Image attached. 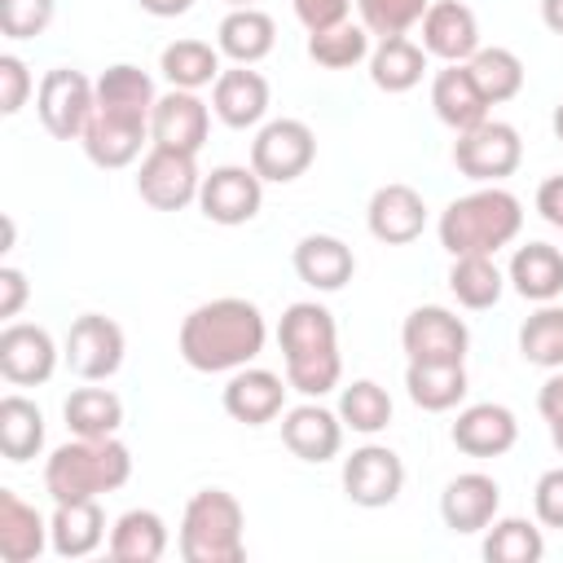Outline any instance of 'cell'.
<instances>
[{"mask_svg":"<svg viewBox=\"0 0 563 563\" xmlns=\"http://www.w3.org/2000/svg\"><path fill=\"white\" fill-rule=\"evenodd\" d=\"M57 0H0V35L4 40H35L48 31Z\"/></svg>","mask_w":563,"mask_h":563,"instance_id":"ee69618b","label":"cell"},{"mask_svg":"<svg viewBox=\"0 0 563 563\" xmlns=\"http://www.w3.org/2000/svg\"><path fill=\"white\" fill-rule=\"evenodd\" d=\"M365 224L383 246H409L427 229V202L413 185H400V180L378 185L365 207Z\"/></svg>","mask_w":563,"mask_h":563,"instance_id":"ac0fdd59","label":"cell"},{"mask_svg":"<svg viewBox=\"0 0 563 563\" xmlns=\"http://www.w3.org/2000/svg\"><path fill=\"white\" fill-rule=\"evenodd\" d=\"M400 347L409 361H422V365H466L471 330L457 312H449L440 303H422L405 317Z\"/></svg>","mask_w":563,"mask_h":563,"instance_id":"9c48e42d","label":"cell"},{"mask_svg":"<svg viewBox=\"0 0 563 563\" xmlns=\"http://www.w3.org/2000/svg\"><path fill=\"white\" fill-rule=\"evenodd\" d=\"M506 282L528 303H554L563 295V251L550 242H528L510 255Z\"/></svg>","mask_w":563,"mask_h":563,"instance_id":"f546056e","label":"cell"},{"mask_svg":"<svg viewBox=\"0 0 563 563\" xmlns=\"http://www.w3.org/2000/svg\"><path fill=\"white\" fill-rule=\"evenodd\" d=\"M431 110H435V119L444 128L471 132V128H479L488 119L493 106L479 92V84H475L466 62H444V70H435V79H431Z\"/></svg>","mask_w":563,"mask_h":563,"instance_id":"44dd1931","label":"cell"},{"mask_svg":"<svg viewBox=\"0 0 563 563\" xmlns=\"http://www.w3.org/2000/svg\"><path fill=\"white\" fill-rule=\"evenodd\" d=\"M343 418L339 409H325L321 400H303L282 413V444L299 462H330L343 449Z\"/></svg>","mask_w":563,"mask_h":563,"instance_id":"d6986e66","label":"cell"},{"mask_svg":"<svg viewBox=\"0 0 563 563\" xmlns=\"http://www.w3.org/2000/svg\"><path fill=\"white\" fill-rule=\"evenodd\" d=\"M532 510L541 528H563V466H550L532 488Z\"/></svg>","mask_w":563,"mask_h":563,"instance_id":"bcb514c9","label":"cell"},{"mask_svg":"<svg viewBox=\"0 0 563 563\" xmlns=\"http://www.w3.org/2000/svg\"><path fill=\"white\" fill-rule=\"evenodd\" d=\"M550 440H554V449L563 453V422H550Z\"/></svg>","mask_w":563,"mask_h":563,"instance_id":"11a10c76","label":"cell"},{"mask_svg":"<svg viewBox=\"0 0 563 563\" xmlns=\"http://www.w3.org/2000/svg\"><path fill=\"white\" fill-rule=\"evenodd\" d=\"M62 418H66L70 435L106 440V435H119V427H123V400L110 387H75L62 405Z\"/></svg>","mask_w":563,"mask_h":563,"instance_id":"d590c367","label":"cell"},{"mask_svg":"<svg viewBox=\"0 0 563 563\" xmlns=\"http://www.w3.org/2000/svg\"><path fill=\"white\" fill-rule=\"evenodd\" d=\"M466 66H471L479 92L488 97V106H501V101H510V97L523 92V62L510 48H497V44L493 48H479Z\"/></svg>","mask_w":563,"mask_h":563,"instance_id":"b9f144b4","label":"cell"},{"mask_svg":"<svg viewBox=\"0 0 563 563\" xmlns=\"http://www.w3.org/2000/svg\"><path fill=\"white\" fill-rule=\"evenodd\" d=\"M523 229V202L501 185H479L440 211V246L457 255H497Z\"/></svg>","mask_w":563,"mask_h":563,"instance_id":"3957f363","label":"cell"},{"mask_svg":"<svg viewBox=\"0 0 563 563\" xmlns=\"http://www.w3.org/2000/svg\"><path fill=\"white\" fill-rule=\"evenodd\" d=\"M537 409H541L545 422H563V369H554V374L541 383V391H537Z\"/></svg>","mask_w":563,"mask_h":563,"instance_id":"f907efd6","label":"cell"},{"mask_svg":"<svg viewBox=\"0 0 563 563\" xmlns=\"http://www.w3.org/2000/svg\"><path fill=\"white\" fill-rule=\"evenodd\" d=\"M44 449V413L35 400H26L22 391H9L0 400V453L4 462L22 466L31 457H40Z\"/></svg>","mask_w":563,"mask_h":563,"instance_id":"836d02e7","label":"cell"},{"mask_svg":"<svg viewBox=\"0 0 563 563\" xmlns=\"http://www.w3.org/2000/svg\"><path fill=\"white\" fill-rule=\"evenodd\" d=\"M92 88H97V110H101V114H119V119H141V123H150V110H154V101H158L154 79H150L141 66H132V62L106 66V70L92 79Z\"/></svg>","mask_w":563,"mask_h":563,"instance_id":"83f0119b","label":"cell"},{"mask_svg":"<svg viewBox=\"0 0 563 563\" xmlns=\"http://www.w3.org/2000/svg\"><path fill=\"white\" fill-rule=\"evenodd\" d=\"M150 18H180V13H189L194 9V0H136Z\"/></svg>","mask_w":563,"mask_h":563,"instance_id":"816d5d0a","label":"cell"},{"mask_svg":"<svg viewBox=\"0 0 563 563\" xmlns=\"http://www.w3.org/2000/svg\"><path fill=\"white\" fill-rule=\"evenodd\" d=\"M519 356L541 369H563V303H537L519 325Z\"/></svg>","mask_w":563,"mask_h":563,"instance_id":"f35d334b","label":"cell"},{"mask_svg":"<svg viewBox=\"0 0 563 563\" xmlns=\"http://www.w3.org/2000/svg\"><path fill=\"white\" fill-rule=\"evenodd\" d=\"M44 550H48V519L13 488H0V559L35 563Z\"/></svg>","mask_w":563,"mask_h":563,"instance_id":"f1b7e54d","label":"cell"},{"mask_svg":"<svg viewBox=\"0 0 563 563\" xmlns=\"http://www.w3.org/2000/svg\"><path fill=\"white\" fill-rule=\"evenodd\" d=\"M273 44H277V22H273L264 9H255V4L229 9V13L220 18V26H216V48H220L233 66H255V62H264V57L273 53Z\"/></svg>","mask_w":563,"mask_h":563,"instance_id":"4316f807","label":"cell"},{"mask_svg":"<svg viewBox=\"0 0 563 563\" xmlns=\"http://www.w3.org/2000/svg\"><path fill=\"white\" fill-rule=\"evenodd\" d=\"M35 92V79L18 53H0V114H18L26 97Z\"/></svg>","mask_w":563,"mask_h":563,"instance_id":"f6af8a7d","label":"cell"},{"mask_svg":"<svg viewBox=\"0 0 563 563\" xmlns=\"http://www.w3.org/2000/svg\"><path fill=\"white\" fill-rule=\"evenodd\" d=\"M207 132H211V106L198 97V92H185V88H172L154 101L150 110V145H163V150H180V154H198L207 145Z\"/></svg>","mask_w":563,"mask_h":563,"instance_id":"9a60e30c","label":"cell"},{"mask_svg":"<svg viewBox=\"0 0 563 563\" xmlns=\"http://www.w3.org/2000/svg\"><path fill=\"white\" fill-rule=\"evenodd\" d=\"M449 290L462 308L471 312H484L501 299L506 290V273L493 264V255H457L453 268H449Z\"/></svg>","mask_w":563,"mask_h":563,"instance_id":"8d00e7d4","label":"cell"},{"mask_svg":"<svg viewBox=\"0 0 563 563\" xmlns=\"http://www.w3.org/2000/svg\"><path fill=\"white\" fill-rule=\"evenodd\" d=\"M523 163V141L515 123L501 119H484L471 132H457L453 141V167L475 180V185H501L506 176H515Z\"/></svg>","mask_w":563,"mask_h":563,"instance_id":"8992f818","label":"cell"},{"mask_svg":"<svg viewBox=\"0 0 563 563\" xmlns=\"http://www.w3.org/2000/svg\"><path fill=\"white\" fill-rule=\"evenodd\" d=\"M57 343L35 321H4L0 330V374L13 387H40L57 369Z\"/></svg>","mask_w":563,"mask_h":563,"instance_id":"5bb4252c","label":"cell"},{"mask_svg":"<svg viewBox=\"0 0 563 563\" xmlns=\"http://www.w3.org/2000/svg\"><path fill=\"white\" fill-rule=\"evenodd\" d=\"M317 163V132L303 119H268L251 141V167L264 185H290Z\"/></svg>","mask_w":563,"mask_h":563,"instance_id":"ba28073f","label":"cell"},{"mask_svg":"<svg viewBox=\"0 0 563 563\" xmlns=\"http://www.w3.org/2000/svg\"><path fill=\"white\" fill-rule=\"evenodd\" d=\"M537 216L554 229H563V172L559 176H545L537 185Z\"/></svg>","mask_w":563,"mask_h":563,"instance_id":"681fc988","label":"cell"},{"mask_svg":"<svg viewBox=\"0 0 563 563\" xmlns=\"http://www.w3.org/2000/svg\"><path fill=\"white\" fill-rule=\"evenodd\" d=\"M339 418H343V427L356 431V435H378V431H387V422H391V396H387V387H378L374 378L347 383V387L339 391Z\"/></svg>","mask_w":563,"mask_h":563,"instance_id":"60d3db41","label":"cell"},{"mask_svg":"<svg viewBox=\"0 0 563 563\" xmlns=\"http://www.w3.org/2000/svg\"><path fill=\"white\" fill-rule=\"evenodd\" d=\"M550 128H554V136H559V141H563V101H559V106H554V119H550Z\"/></svg>","mask_w":563,"mask_h":563,"instance_id":"db71d44e","label":"cell"},{"mask_svg":"<svg viewBox=\"0 0 563 563\" xmlns=\"http://www.w3.org/2000/svg\"><path fill=\"white\" fill-rule=\"evenodd\" d=\"M541 22H545L554 35H563V0H541Z\"/></svg>","mask_w":563,"mask_h":563,"instance_id":"f5cc1de1","label":"cell"},{"mask_svg":"<svg viewBox=\"0 0 563 563\" xmlns=\"http://www.w3.org/2000/svg\"><path fill=\"white\" fill-rule=\"evenodd\" d=\"M198 154H180V150H163L150 145V154L136 167V194L141 202H150L154 211H180L189 202H198L202 189V172L194 163Z\"/></svg>","mask_w":563,"mask_h":563,"instance_id":"8fae6325","label":"cell"},{"mask_svg":"<svg viewBox=\"0 0 563 563\" xmlns=\"http://www.w3.org/2000/svg\"><path fill=\"white\" fill-rule=\"evenodd\" d=\"M26 299H31L26 273L13 268V264H0V321H18V312L26 308Z\"/></svg>","mask_w":563,"mask_h":563,"instance_id":"c3c4849f","label":"cell"},{"mask_svg":"<svg viewBox=\"0 0 563 563\" xmlns=\"http://www.w3.org/2000/svg\"><path fill=\"white\" fill-rule=\"evenodd\" d=\"M123 352H128V343H123L119 321H110L101 312L75 317L70 330H66V343H62V361L84 383H106L110 374H119Z\"/></svg>","mask_w":563,"mask_h":563,"instance_id":"30bf717a","label":"cell"},{"mask_svg":"<svg viewBox=\"0 0 563 563\" xmlns=\"http://www.w3.org/2000/svg\"><path fill=\"white\" fill-rule=\"evenodd\" d=\"M405 488V462L387 444H361L352 457H343V493L361 510H383Z\"/></svg>","mask_w":563,"mask_h":563,"instance_id":"4fadbf2b","label":"cell"},{"mask_svg":"<svg viewBox=\"0 0 563 563\" xmlns=\"http://www.w3.org/2000/svg\"><path fill=\"white\" fill-rule=\"evenodd\" d=\"M264 207V180L255 167H238V163H224V167H211L202 176V189H198V211L211 220V224H224V229H238L246 220H255Z\"/></svg>","mask_w":563,"mask_h":563,"instance_id":"7c38bea8","label":"cell"},{"mask_svg":"<svg viewBox=\"0 0 563 563\" xmlns=\"http://www.w3.org/2000/svg\"><path fill=\"white\" fill-rule=\"evenodd\" d=\"M466 365H422V361H409L405 369V391L418 409L427 413H449L466 400Z\"/></svg>","mask_w":563,"mask_h":563,"instance_id":"e575fe53","label":"cell"},{"mask_svg":"<svg viewBox=\"0 0 563 563\" xmlns=\"http://www.w3.org/2000/svg\"><path fill=\"white\" fill-rule=\"evenodd\" d=\"M277 347H282V361H286V383L299 396L321 400L339 387V378H343L339 321L325 303H317V299L290 303L277 321Z\"/></svg>","mask_w":563,"mask_h":563,"instance_id":"7a4b0ae2","label":"cell"},{"mask_svg":"<svg viewBox=\"0 0 563 563\" xmlns=\"http://www.w3.org/2000/svg\"><path fill=\"white\" fill-rule=\"evenodd\" d=\"M290 4H295V18L303 22V31H325L352 13V0H290Z\"/></svg>","mask_w":563,"mask_h":563,"instance_id":"7dc6e473","label":"cell"},{"mask_svg":"<svg viewBox=\"0 0 563 563\" xmlns=\"http://www.w3.org/2000/svg\"><path fill=\"white\" fill-rule=\"evenodd\" d=\"M286 391H290V383L282 374L260 369V365H242V369L229 374V383L220 391V405H224V413L233 422L264 427V422L286 413Z\"/></svg>","mask_w":563,"mask_h":563,"instance_id":"2e32d148","label":"cell"},{"mask_svg":"<svg viewBox=\"0 0 563 563\" xmlns=\"http://www.w3.org/2000/svg\"><path fill=\"white\" fill-rule=\"evenodd\" d=\"M422 48L440 62H471L479 53V22L462 0H431L422 13Z\"/></svg>","mask_w":563,"mask_h":563,"instance_id":"603a6c76","label":"cell"},{"mask_svg":"<svg viewBox=\"0 0 563 563\" xmlns=\"http://www.w3.org/2000/svg\"><path fill=\"white\" fill-rule=\"evenodd\" d=\"M106 541V510L101 497L88 501H57L48 519V550L57 559H84Z\"/></svg>","mask_w":563,"mask_h":563,"instance_id":"484cf974","label":"cell"},{"mask_svg":"<svg viewBox=\"0 0 563 563\" xmlns=\"http://www.w3.org/2000/svg\"><path fill=\"white\" fill-rule=\"evenodd\" d=\"M308 57L321 70H352L356 62H369V31L352 18H343L325 31H308Z\"/></svg>","mask_w":563,"mask_h":563,"instance_id":"74e56055","label":"cell"},{"mask_svg":"<svg viewBox=\"0 0 563 563\" xmlns=\"http://www.w3.org/2000/svg\"><path fill=\"white\" fill-rule=\"evenodd\" d=\"M449 440L457 444V453L466 457H501L515 449L519 440V422L506 405L497 400H479V405H466L457 413V422L449 427Z\"/></svg>","mask_w":563,"mask_h":563,"instance_id":"ffe728a7","label":"cell"},{"mask_svg":"<svg viewBox=\"0 0 563 563\" xmlns=\"http://www.w3.org/2000/svg\"><path fill=\"white\" fill-rule=\"evenodd\" d=\"M92 110H97V88L84 70L53 66L35 88V114H40L44 132L57 141H79Z\"/></svg>","mask_w":563,"mask_h":563,"instance_id":"52a82bcc","label":"cell"},{"mask_svg":"<svg viewBox=\"0 0 563 563\" xmlns=\"http://www.w3.org/2000/svg\"><path fill=\"white\" fill-rule=\"evenodd\" d=\"M132 479V453L119 435L106 440H66L44 462V493L57 501H88L101 493H114Z\"/></svg>","mask_w":563,"mask_h":563,"instance_id":"277c9868","label":"cell"},{"mask_svg":"<svg viewBox=\"0 0 563 563\" xmlns=\"http://www.w3.org/2000/svg\"><path fill=\"white\" fill-rule=\"evenodd\" d=\"M211 114L224 128H255L268 114V79L251 66H229L211 84Z\"/></svg>","mask_w":563,"mask_h":563,"instance_id":"cb8c5ba5","label":"cell"},{"mask_svg":"<svg viewBox=\"0 0 563 563\" xmlns=\"http://www.w3.org/2000/svg\"><path fill=\"white\" fill-rule=\"evenodd\" d=\"M167 541L172 537H167L163 515H154V510H123L114 519V528H110L106 550L119 563H158L167 554Z\"/></svg>","mask_w":563,"mask_h":563,"instance_id":"4dcf8cb0","label":"cell"},{"mask_svg":"<svg viewBox=\"0 0 563 563\" xmlns=\"http://www.w3.org/2000/svg\"><path fill=\"white\" fill-rule=\"evenodd\" d=\"M541 554H545V537L532 519L506 515V519L488 523V537H484L488 563H541Z\"/></svg>","mask_w":563,"mask_h":563,"instance_id":"ab89813d","label":"cell"},{"mask_svg":"<svg viewBox=\"0 0 563 563\" xmlns=\"http://www.w3.org/2000/svg\"><path fill=\"white\" fill-rule=\"evenodd\" d=\"M220 57H224V53H220L216 44L185 35V40H172V44L158 53V70H163V79H167L172 88L198 92V88H207V84L220 79V70H224Z\"/></svg>","mask_w":563,"mask_h":563,"instance_id":"1f68e13d","label":"cell"},{"mask_svg":"<svg viewBox=\"0 0 563 563\" xmlns=\"http://www.w3.org/2000/svg\"><path fill=\"white\" fill-rule=\"evenodd\" d=\"M295 273H299L303 286H312L321 295H334V290H343L352 282L356 255L334 233H308V238L295 242Z\"/></svg>","mask_w":563,"mask_h":563,"instance_id":"d4e9b609","label":"cell"},{"mask_svg":"<svg viewBox=\"0 0 563 563\" xmlns=\"http://www.w3.org/2000/svg\"><path fill=\"white\" fill-rule=\"evenodd\" d=\"M427 9H431V0H356L361 26L369 35H378V40L409 35V26H418Z\"/></svg>","mask_w":563,"mask_h":563,"instance_id":"7bdbcfd3","label":"cell"},{"mask_svg":"<svg viewBox=\"0 0 563 563\" xmlns=\"http://www.w3.org/2000/svg\"><path fill=\"white\" fill-rule=\"evenodd\" d=\"M501 510V488L493 475L484 471H462L444 484L440 493V519L449 532L457 537H471V532H484Z\"/></svg>","mask_w":563,"mask_h":563,"instance_id":"e0dca14e","label":"cell"},{"mask_svg":"<svg viewBox=\"0 0 563 563\" xmlns=\"http://www.w3.org/2000/svg\"><path fill=\"white\" fill-rule=\"evenodd\" d=\"M264 339H268L264 312L251 299L220 295V299L198 303L180 321L176 352L198 374H233L264 352Z\"/></svg>","mask_w":563,"mask_h":563,"instance_id":"6da1fadb","label":"cell"},{"mask_svg":"<svg viewBox=\"0 0 563 563\" xmlns=\"http://www.w3.org/2000/svg\"><path fill=\"white\" fill-rule=\"evenodd\" d=\"M229 9H246V4H255V0H224Z\"/></svg>","mask_w":563,"mask_h":563,"instance_id":"9f6ffc18","label":"cell"},{"mask_svg":"<svg viewBox=\"0 0 563 563\" xmlns=\"http://www.w3.org/2000/svg\"><path fill=\"white\" fill-rule=\"evenodd\" d=\"M427 70V48L413 44L409 35H387L369 48V79L383 92H409L422 84Z\"/></svg>","mask_w":563,"mask_h":563,"instance_id":"d6a6232c","label":"cell"},{"mask_svg":"<svg viewBox=\"0 0 563 563\" xmlns=\"http://www.w3.org/2000/svg\"><path fill=\"white\" fill-rule=\"evenodd\" d=\"M145 141H150V123H141V119H119V114H101V110H92V119H88V128H84V136H79L88 163L101 167V172L132 167V163L141 158V145H145Z\"/></svg>","mask_w":563,"mask_h":563,"instance_id":"7402d4cb","label":"cell"},{"mask_svg":"<svg viewBox=\"0 0 563 563\" xmlns=\"http://www.w3.org/2000/svg\"><path fill=\"white\" fill-rule=\"evenodd\" d=\"M176 550L185 563H242L246 559V510L229 488H198L185 501Z\"/></svg>","mask_w":563,"mask_h":563,"instance_id":"5b68a950","label":"cell"}]
</instances>
